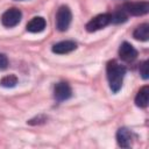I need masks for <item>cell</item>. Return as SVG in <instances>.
I'll return each instance as SVG.
<instances>
[{"mask_svg": "<svg viewBox=\"0 0 149 149\" xmlns=\"http://www.w3.org/2000/svg\"><path fill=\"white\" fill-rule=\"evenodd\" d=\"M106 72H107V79H108L111 90L114 93L119 92L122 86L123 77L126 74V68L115 61H111L107 63Z\"/></svg>", "mask_w": 149, "mask_h": 149, "instance_id": "6da1fadb", "label": "cell"}, {"mask_svg": "<svg viewBox=\"0 0 149 149\" xmlns=\"http://www.w3.org/2000/svg\"><path fill=\"white\" fill-rule=\"evenodd\" d=\"M72 20L71 9L68 6H61L56 13V28L59 31H65Z\"/></svg>", "mask_w": 149, "mask_h": 149, "instance_id": "7a4b0ae2", "label": "cell"}, {"mask_svg": "<svg viewBox=\"0 0 149 149\" xmlns=\"http://www.w3.org/2000/svg\"><path fill=\"white\" fill-rule=\"evenodd\" d=\"M112 21V16L108 13L105 14H99L97 16H94L93 19H91L87 23H86V30L90 33L100 30L102 28H105L106 26H108Z\"/></svg>", "mask_w": 149, "mask_h": 149, "instance_id": "3957f363", "label": "cell"}, {"mask_svg": "<svg viewBox=\"0 0 149 149\" xmlns=\"http://www.w3.org/2000/svg\"><path fill=\"white\" fill-rule=\"evenodd\" d=\"M21 17H22L21 10L13 7V8L7 9L2 14V16H1V23L5 27H7V28H12V27H15L16 24L20 23Z\"/></svg>", "mask_w": 149, "mask_h": 149, "instance_id": "277c9868", "label": "cell"}, {"mask_svg": "<svg viewBox=\"0 0 149 149\" xmlns=\"http://www.w3.org/2000/svg\"><path fill=\"white\" fill-rule=\"evenodd\" d=\"M125 10L134 16H141L149 12V2L148 1H136V2H127L123 5Z\"/></svg>", "mask_w": 149, "mask_h": 149, "instance_id": "5b68a950", "label": "cell"}, {"mask_svg": "<svg viewBox=\"0 0 149 149\" xmlns=\"http://www.w3.org/2000/svg\"><path fill=\"white\" fill-rule=\"evenodd\" d=\"M72 95V91H71V87L68 83L65 81H61L58 84L55 85V88H54V97L57 101H64V100H68L70 97Z\"/></svg>", "mask_w": 149, "mask_h": 149, "instance_id": "8992f818", "label": "cell"}, {"mask_svg": "<svg viewBox=\"0 0 149 149\" xmlns=\"http://www.w3.org/2000/svg\"><path fill=\"white\" fill-rule=\"evenodd\" d=\"M119 56L125 62H133L137 57V50L128 42H123L119 48Z\"/></svg>", "mask_w": 149, "mask_h": 149, "instance_id": "52a82bcc", "label": "cell"}, {"mask_svg": "<svg viewBox=\"0 0 149 149\" xmlns=\"http://www.w3.org/2000/svg\"><path fill=\"white\" fill-rule=\"evenodd\" d=\"M132 140H133V136H132V132L129 129L122 127L118 130L116 141L121 148H129L132 146Z\"/></svg>", "mask_w": 149, "mask_h": 149, "instance_id": "ba28073f", "label": "cell"}, {"mask_svg": "<svg viewBox=\"0 0 149 149\" xmlns=\"http://www.w3.org/2000/svg\"><path fill=\"white\" fill-rule=\"evenodd\" d=\"M77 48L76 42L73 41H62L52 45V52L58 54V55H64L73 51Z\"/></svg>", "mask_w": 149, "mask_h": 149, "instance_id": "9c48e42d", "label": "cell"}, {"mask_svg": "<svg viewBox=\"0 0 149 149\" xmlns=\"http://www.w3.org/2000/svg\"><path fill=\"white\" fill-rule=\"evenodd\" d=\"M45 26H47V22L42 16H35L27 23L26 28L30 33H41L44 30Z\"/></svg>", "mask_w": 149, "mask_h": 149, "instance_id": "30bf717a", "label": "cell"}, {"mask_svg": "<svg viewBox=\"0 0 149 149\" xmlns=\"http://www.w3.org/2000/svg\"><path fill=\"white\" fill-rule=\"evenodd\" d=\"M149 102V86H143L135 97V105L141 108H146Z\"/></svg>", "mask_w": 149, "mask_h": 149, "instance_id": "8fae6325", "label": "cell"}, {"mask_svg": "<svg viewBox=\"0 0 149 149\" xmlns=\"http://www.w3.org/2000/svg\"><path fill=\"white\" fill-rule=\"evenodd\" d=\"M134 38L140 40V41H148L149 40V24L148 23H142L140 24L133 33Z\"/></svg>", "mask_w": 149, "mask_h": 149, "instance_id": "7c38bea8", "label": "cell"}, {"mask_svg": "<svg viewBox=\"0 0 149 149\" xmlns=\"http://www.w3.org/2000/svg\"><path fill=\"white\" fill-rule=\"evenodd\" d=\"M112 16V21L111 22H114V23H122V22H126L127 21V17H128V13L125 10V8H118L113 14H111Z\"/></svg>", "mask_w": 149, "mask_h": 149, "instance_id": "4fadbf2b", "label": "cell"}, {"mask_svg": "<svg viewBox=\"0 0 149 149\" xmlns=\"http://www.w3.org/2000/svg\"><path fill=\"white\" fill-rule=\"evenodd\" d=\"M16 84H17V78H16V76H14V74L5 76V77L1 78V80H0V85H1L2 87H7V88L14 87Z\"/></svg>", "mask_w": 149, "mask_h": 149, "instance_id": "5bb4252c", "label": "cell"}, {"mask_svg": "<svg viewBox=\"0 0 149 149\" xmlns=\"http://www.w3.org/2000/svg\"><path fill=\"white\" fill-rule=\"evenodd\" d=\"M148 64H149V62L148 61H144L141 65H140V74H141V77L143 78V79H148L149 78V70H148Z\"/></svg>", "mask_w": 149, "mask_h": 149, "instance_id": "9a60e30c", "label": "cell"}, {"mask_svg": "<svg viewBox=\"0 0 149 149\" xmlns=\"http://www.w3.org/2000/svg\"><path fill=\"white\" fill-rule=\"evenodd\" d=\"M8 65V59L6 57V55L0 54V70H5Z\"/></svg>", "mask_w": 149, "mask_h": 149, "instance_id": "2e32d148", "label": "cell"}]
</instances>
